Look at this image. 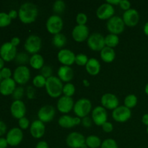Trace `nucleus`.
Returning <instances> with one entry per match:
<instances>
[{
	"instance_id": "obj_10",
	"label": "nucleus",
	"mask_w": 148,
	"mask_h": 148,
	"mask_svg": "<svg viewBox=\"0 0 148 148\" xmlns=\"http://www.w3.org/2000/svg\"><path fill=\"white\" fill-rule=\"evenodd\" d=\"M132 116V111L125 106H118L113 111L112 117L116 122L124 123L128 121Z\"/></svg>"
},
{
	"instance_id": "obj_48",
	"label": "nucleus",
	"mask_w": 148,
	"mask_h": 148,
	"mask_svg": "<svg viewBox=\"0 0 148 148\" xmlns=\"http://www.w3.org/2000/svg\"><path fill=\"white\" fill-rule=\"evenodd\" d=\"M81 123H82V124L85 127L89 128V127H90L91 125H92V119H91L90 117L85 116L84 117V118H82Z\"/></svg>"
},
{
	"instance_id": "obj_46",
	"label": "nucleus",
	"mask_w": 148,
	"mask_h": 148,
	"mask_svg": "<svg viewBox=\"0 0 148 148\" xmlns=\"http://www.w3.org/2000/svg\"><path fill=\"white\" fill-rule=\"evenodd\" d=\"M119 6L122 10L127 11V10H130V9L131 3H130V1H128V0H120Z\"/></svg>"
},
{
	"instance_id": "obj_25",
	"label": "nucleus",
	"mask_w": 148,
	"mask_h": 148,
	"mask_svg": "<svg viewBox=\"0 0 148 148\" xmlns=\"http://www.w3.org/2000/svg\"><path fill=\"white\" fill-rule=\"evenodd\" d=\"M58 77L59 79L64 82H69L74 77V71L69 66L62 65L58 70Z\"/></svg>"
},
{
	"instance_id": "obj_51",
	"label": "nucleus",
	"mask_w": 148,
	"mask_h": 148,
	"mask_svg": "<svg viewBox=\"0 0 148 148\" xmlns=\"http://www.w3.org/2000/svg\"><path fill=\"white\" fill-rule=\"evenodd\" d=\"M36 148H49L47 143L45 141H40L36 145Z\"/></svg>"
},
{
	"instance_id": "obj_16",
	"label": "nucleus",
	"mask_w": 148,
	"mask_h": 148,
	"mask_svg": "<svg viewBox=\"0 0 148 148\" xmlns=\"http://www.w3.org/2000/svg\"><path fill=\"white\" fill-rule=\"evenodd\" d=\"M72 38L77 42H83L89 37V29L88 26L77 25L75 26L72 32Z\"/></svg>"
},
{
	"instance_id": "obj_55",
	"label": "nucleus",
	"mask_w": 148,
	"mask_h": 148,
	"mask_svg": "<svg viewBox=\"0 0 148 148\" xmlns=\"http://www.w3.org/2000/svg\"><path fill=\"white\" fill-rule=\"evenodd\" d=\"M142 121L145 125L148 127V114H145L143 115V118H142Z\"/></svg>"
},
{
	"instance_id": "obj_21",
	"label": "nucleus",
	"mask_w": 148,
	"mask_h": 148,
	"mask_svg": "<svg viewBox=\"0 0 148 148\" xmlns=\"http://www.w3.org/2000/svg\"><path fill=\"white\" fill-rule=\"evenodd\" d=\"M10 111H11V114L13 117L20 119L21 118L25 117V115L26 114L25 105L21 100L14 101L12 103L11 107H10Z\"/></svg>"
},
{
	"instance_id": "obj_50",
	"label": "nucleus",
	"mask_w": 148,
	"mask_h": 148,
	"mask_svg": "<svg viewBox=\"0 0 148 148\" xmlns=\"http://www.w3.org/2000/svg\"><path fill=\"white\" fill-rule=\"evenodd\" d=\"M8 146V143L7 140L3 137H0V148H7Z\"/></svg>"
},
{
	"instance_id": "obj_39",
	"label": "nucleus",
	"mask_w": 148,
	"mask_h": 148,
	"mask_svg": "<svg viewBox=\"0 0 148 148\" xmlns=\"http://www.w3.org/2000/svg\"><path fill=\"white\" fill-rule=\"evenodd\" d=\"M52 74H53V69L49 65H45L40 69V75L44 77L46 79L53 76Z\"/></svg>"
},
{
	"instance_id": "obj_27",
	"label": "nucleus",
	"mask_w": 148,
	"mask_h": 148,
	"mask_svg": "<svg viewBox=\"0 0 148 148\" xmlns=\"http://www.w3.org/2000/svg\"><path fill=\"white\" fill-rule=\"evenodd\" d=\"M116 53L115 51L112 48L105 46L101 51V58L103 62L106 63H111L115 59Z\"/></svg>"
},
{
	"instance_id": "obj_4",
	"label": "nucleus",
	"mask_w": 148,
	"mask_h": 148,
	"mask_svg": "<svg viewBox=\"0 0 148 148\" xmlns=\"http://www.w3.org/2000/svg\"><path fill=\"white\" fill-rule=\"evenodd\" d=\"M24 46L26 51L33 55L36 54L41 49V39L36 35H30L26 39Z\"/></svg>"
},
{
	"instance_id": "obj_54",
	"label": "nucleus",
	"mask_w": 148,
	"mask_h": 148,
	"mask_svg": "<svg viewBox=\"0 0 148 148\" xmlns=\"http://www.w3.org/2000/svg\"><path fill=\"white\" fill-rule=\"evenodd\" d=\"M106 3L108 4H111V5L114 6V5H119L120 3V0H107Z\"/></svg>"
},
{
	"instance_id": "obj_24",
	"label": "nucleus",
	"mask_w": 148,
	"mask_h": 148,
	"mask_svg": "<svg viewBox=\"0 0 148 148\" xmlns=\"http://www.w3.org/2000/svg\"><path fill=\"white\" fill-rule=\"evenodd\" d=\"M81 121H82V120H80V118L77 116L72 117L70 116L64 115L59 119L58 122H59V125L63 128L69 129L73 127L74 126L79 124Z\"/></svg>"
},
{
	"instance_id": "obj_3",
	"label": "nucleus",
	"mask_w": 148,
	"mask_h": 148,
	"mask_svg": "<svg viewBox=\"0 0 148 148\" xmlns=\"http://www.w3.org/2000/svg\"><path fill=\"white\" fill-rule=\"evenodd\" d=\"M92 109V103L88 98H82L78 100L74 106V112L79 118L88 116Z\"/></svg>"
},
{
	"instance_id": "obj_38",
	"label": "nucleus",
	"mask_w": 148,
	"mask_h": 148,
	"mask_svg": "<svg viewBox=\"0 0 148 148\" xmlns=\"http://www.w3.org/2000/svg\"><path fill=\"white\" fill-rule=\"evenodd\" d=\"M88 58L84 53H79L75 57V63L79 66H85L88 62Z\"/></svg>"
},
{
	"instance_id": "obj_42",
	"label": "nucleus",
	"mask_w": 148,
	"mask_h": 148,
	"mask_svg": "<svg viewBox=\"0 0 148 148\" xmlns=\"http://www.w3.org/2000/svg\"><path fill=\"white\" fill-rule=\"evenodd\" d=\"M76 21L79 25H85L87 21H88V16L85 13H79L76 17Z\"/></svg>"
},
{
	"instance_id": "obj_26",
	"label": "nucleus",
	"mask_w": 148,
	"mask_h": 148,
	"mask_svg": "<svg viewBox=\"0 0 148 148\" xmlns=\"http://www.w3.org/2000/svg\"><path fill=\"white\" fill-rule=\"evenodd\" d=\"M86 71L90 75L95 76L97 75L101 71V64L99 61L95 58H90L88 60V63L85 65Z\"/></svg>"
},
{
	"instance_id": "obj_19",
	"label": "nucleus",
	"mask_w": 148,
	"mask_h": 148,
	"mask_svg": "<svg viewBox=\"0 0 148 148\" xmlns=\"http://www.w3.org/2000/svg\"><path fill=\"white\" fill-rule=\"evenodd\" d=\"M101 102L103 108L110 110H114L119 106V104L118 98L114 94L109 92L105 93L103 95Z\"/></svg>"
},
{
	"instance_id": "obj_22",
	"label": "nucleus",
	"mask_w": 148,
	"mask_h": 148,
	"mask_svg": "<svg viewBox=\"0 0 148 148\" xmlns=\"http://www.w3.org/2000/svg\"><path fill=\"white\" fill-rule=\"evenodd\" d=\"M30 132L31 135L34 138L39 139L43 137L46 132V127L44 123L40 120H36L31 124L30 128Z\"/></svg>"
},
{
	"instance_id": "obj_56",
	"label": "nucleus",
	"mask_w": 148,
	"mask_h": 148,
	"mask_svg": "<svg viewBox=\"0 0 148 148\" xmlns=\"http://www.w3.org/2000/svg\"><path fill=\"white\" fill-rule=\"evenodd\" d=\"M143 30H144V33L146 36H148V22L145 24L144 27H143Z\"/></svg>"
},
{
	"instance_id": "obj_2",
	"label": "nucleus",
	"mask_w": 148,
	"mask_h": 148,
	"mask_svg": "<svg viewBox=\"0 0 148 148\" xmlns=\"http://www.w3.org/2000/svg\"><path fill=\"white\" fill-rule=\"evenodd\" d=\"M46 90L49 96L58 98L63 93V83L59 77L52 76L46 79Z\"/></svg>"
},
{
	"instance_id": "obj_59",
	"label": "nucleus",
	"mask_w": 148,
	"mask_h": 148,
	"mask_svg": "<svg viewBox=\"0 0 148 148\" xmlns=\"http://www.w3.org/2000/svg\"><path fill=\"white\" fill-rule=\"evenodd\" d=\"M145 93L148 95V83L146 85L145 88Z\"/></svg>"
},
{
	"instance_id": "obj_58",
	"label": "nucleus",
	"mask_w": 148,
	"mask_h": 148,
	"mask_svg": "<svg viewBox=\"0 0 148 148\" xmlns=\"http://www.w3.org/2000/svg\"><path fill=\"white\" fill-rule=\"evenodd\" d=\"M83 84L86 87H88L90 85V82H88V79H83Z\"/></svg>"
},
{
	"instance_id": "obj_60",
	"label": "nucleus",
	"mask_w": 148,
	"mask_h": 148,
	"mask_svg": "<svg viewBox=\"0 0 148 148\" xmlns=\"http://www.w3.org/2000/svg\"><path fill=\"white\" fill-rule=\"evenodd\" d=\"M3 77H2V76H1V71H0V83H1V81L3 80Z\"/></svg>"
},
{
	"instance_id": "obj_44",
	"label": "nucleus",
	"mask_w": 148,
	"mask_h": 148,
	"mask_svg": "<svg viewBox=\"0 0 148 148\" xmlns=\"http://www.w3.org/2000/svg\"><path fill=\"white\" fill-rule=\"evenodd\" d=\"M1 73L3 79H9V78H11L12 72L10 68L4 67L1 70Z\"/></svg>"
},
{
	"instance_id": "obj_34",
	"label": "nucleus",
	"mask_w": 148,
	"mask_h": 148,
	"mask_svg": "<svg viewBox=\"0 0 148 148\" xmlns=\"http://www.w3.org/2000/svg\"><path fill=\"white\" fill-rule=\"evenodd\" d=\"M46 79L41 75H38L33 78V84L36 88H43L46 86Z\"/></svg>"
},
{
	"instance_id": "obj_43",
	"label": "nucleus",
	"mask_w": 148,
	"mask_h": 148,
	"mask_svg": "<svg viewBox=\"0 0 148 148\" xmlns=\"http://www.w3.org/2000/svg\"><path fill=\"white\" fill-rule=\"evenodd\" d=\"M18 124L20 129H22V130H26V129L28 128L30 121H29V120L26 117H23V118H21L20 119H19Z\"/></svg>"
},
{
	"instance_id": "obj_20",
	"label": "nucleus",
	"mask_w": 148,
	"mask_h": 148,
	"mask_svg": "<svg viewBox=\"0 0 148 148\" xmlns=\"http://www.w3.org/2000/svg\"><path fill=\"white\" fill-rule=\"evenodd\" d=\"M74 101L72 97L63 95L61 97L57 102V109L63 114H67L74 108Z\"/></svg>"
},
{
	"instance_id": "obj_1",
	"label": "nucleus",
	"mask_w": 148,
	"mask_h": 148,
	"mask_svg": "<svg viewBox=\"0 0 148 148\" xmlns=\"http://www.w3.org/2000/svg\"><path fill=\"white\" fill-rule=\"evenodd\" d=\"M38 10L36 4L31 2H25L20 6L18 11L20 20L25 24H30L36 20Z\"/></svg>"
},
{
	"instance_id": "obj_11",
	"label": "nucleus",
	"mask_w": 148,
	"mask_h": 148,
	"mask_svg": "<svg viewBox=\"0 0 148 148\" xmlns=\"http://www.w3.org/2000/svg\"><path fill=\"white\" fill-rule=\"evenodd\" d=\"M85 137L79 132H72L67 136L66 145L71 148H82L85 144Z\"/></svg>"
},
{
	"instance_id": "obj_37",
	"label": "nucleus",
	"mask_w": 148,
	"mask_h": 148,
	"mask_svg": "<svg viewBox=\"0 0 148 148\" xmlns=\"http://www.w3.org/2000/svg\"><path fill=\"white\" fill-rule=\"evenodd\" d=\"M12 19L5 12H0V27H6L11 23Z\"/></svg>"
},
{
	"instance_id": "obj_8",
	"label": "nucleus",
	"mask_w": 148,
	"mask_h": 148,
	"mask_svg": "<svg viewBox=\"0 0 148 148\" xmlns=\"http://www.w3.org/2000/svg\"><path fill=\"white\" fill-rule=\"evenodd\" d=\"M17 48L10 42H6L0 47V57L6 62H10L17 56Z\"/></svg>"
},
{
	"instance_id": "obj_32",
	"label": "nucleus",
	"mask_w": 148,
	"mask_h": 148,
	"mask_svg": "<svg viewBox=\"0 0 148 148\" xmlns=\"http://www.w3.org/2000/svg\"><path fill=\"white\" fill-rule=\"evenodd\" d=\"M30 58L29 57L28 55L26 53L20 52L17 54L14 60H15L16 63L20 65V66H25V64H26L27 62H30Z\"/></svg>"
},
{
	"instance_id": "obj_28",
	"label": "nucleus",
	"mask_w": 148,
	"mask_h": 148,
	"mask_svg": "<svg viewBox=\"0 0 148 148\" xmlns=\"http://www.w3.org/2000/svg\"><path fill=\"white\" fill-rule=\"evenodd\" d=\"M30 66L35 69H40L43 66H44V59L43 56L39 53H36L33 54L30 59Z\"/></svg>"
},
{
	"instance_id": "obj_13",
	"label": "nucleus",
	"mask_w": 148,
	"mask_h": 148,
	"mask_svg": "<svg viewBox=\"0 0 148 148\" xmlns=\"http://www.w3.org/2000/svg\"><path fill=\"white\" fill-rule=\"evenodd\" d=\"M23 139V133L21 129L12 128L8 132L7 134V140L8 145L10 146H17L20 144Z\"/></svg>"
},
{
	"instance_id": "obj_33",
	"label": "nucleus",
	"mask_w": 148,
	"mask_h": 148,
	"mask_svg": "<svg viewBox=\"0 0 148 148\" xmlns=\"http://www.w3.org/2000/svg\"><path fill=\"white\" fill-rule=\"evenodd\" d=\"M137 101H138L137 97L135 95L130 94V95H127L124 99V106L130 109L132 108H134L137 105Z\"/></svg>"
},
{
	"instance_id": "obj_18",
	"label": "nucleus",
	"mask_w": 148,
	"mask_h": 148,
	"mask_svg": "<svg viewBox=\"0 0 148 148\" xmlns=\"http://www.w3.org/2000/svg\"><path fill=\"white\" fill-rule=\"evenodd\" d=\"M123 20L124 24L130 27H133L137 25L140 20V14L135 9H131L124 12L123 14Z\"/></svg>"
},
{
	"instance_id": "obj_35",
	"label": "nucleus",
	"mask_w": 148,
	"mask_h": 148,
	"mask_svg": "<svg viewBox=\"0 0 148 148\" xmlns=\"http://www.w3.org/2000/svg\"><path fill=\"white\" fill-rule=\"evenodd\" d=\"M75 92V87L72 83L68 82L64 85L63 93L64 95L67 97H72Z\"/></svg>"
},
{
	"instance_id": "obj_17",
	"label": "nucleus",
	"mask_w": 148,
	"mask_h": 148,
	"mask_svg": "<svg viewBox=\"0 0 148 148\" xmlns=\"http://www.w3.org/2000/svg\"><path fill=\"white\" fill-rule=\"evenodd\" d=\"M114 6L106 2L99 6L96 11V15L101 20H109L114 16Z\"/></svg>"
},
{
	"instance_id": "obj_23",
	"label": "nucleus",
	"mask_w": 148,
	"mask_h": 148,
	"mask_svg": "<svg viewBox=\"0 0 148 148\" xmlns=\"http://www.w3.org/2000/svg\"><path fill=\"white\" fill-rule=\"evenodd\" d=\"M16 88V82L12 78L4 79L0 83V92L4 95H12Z\"/></svg>"
},
{
	"instance_id": "obj_12",
	"label": "nucleus",
	"mask_w": 148,
	"mask_h": 148,
	"mask_svg": "<svg viewBox=\"0 0 148 148\" xmlns=\"http://www.w3.org/2000/svg\"><path fill=\"white\" fill-rule=\"evenodd\" d=\"M56 114V110L52 106L46 105L42 106L38 112V120L43 123H49L53 120Z\"/></svg>"
},
{
	"instance_id": "obj_57",
	"label": "nucleus",
	"mask_w": 148,
	"mask_h": 148,
	"mask_svg": "<svg viewBox=\"0 0 148 148\" xmlns=\"http://www.w3.org/2000/svg\"><path fill=\"white\" fill-rule=\"evenodd\" d=\"M4 61L0 57V71L4 68Z\"/></svg>"
},
{
	"instance_id": "obj_62",
	"label": "nucleus",
	"mask_w": 148,
	"mask_h": 148,
	"mask_svg": "<svg viewBox=\"0 0 148 148\" xmlns=\"http://www.w3.org/2000/svg\"><path fill=\"white\" fill-rule=\"evenodd\" d=\"M147 134H148V127H147Z\"/></svg>"
},
{
	"instance_id": "obj_49",
	"label": "nucleus",
	"mask_w": 148,
	"mask_h": 148,
	"mask_svg": "<svg viewBox=\"0 0 148 148\" xmlns=\"http://www.w3.org/2000/svg\"><path fill=\"white\" fill-rule=\"evenodd\" d=\"M7 131V126L4 121L0 120V137L4 134Z\"/></svg>"
},
{
	"instance_id": "obj_47",
	"label": "nucleus",
	"mask_w": 148,
	"mask_h": 148,
	"mask_svg": "<svg viewBox=\"0 0 148 148\" xmlns=\"http://www.w3.org/2000/svg\"><path fill=\"white\" fill-rule=\"evenodd\" d=\"M102 129L105 132L109 133L113 131V130H114V127H113V124H111V122L106 121V122L104 123V124L102 125Z\"/></svg>"
},
{
	"instance_id": "obj_52",
	"label": "nucleus",
	"mask_w": 148,
	"mask_h": 148,
	"mask_svg": "<svg viewBox=\"0 0 148 148\" xmlns=\"http://www.w3.org/2000/svg\"><path fill=\"white\" fill-rule=\"evenodd\" d=\"M8 14L11 19H15L16 17H17V15H18V12H17L16 10H11L10 12H9Z\"/></svg>"
},
{
	"instance_id": "obj_5",
	"label": "nucleus",
	"mask_w": 148,
	"mask_h": 148,
	"mask_svg": "<svg viewBox=\"0 0 148 148\" xmlns=\"http://www.w3.org/2000/svg\"><path fill=\"white\" fill-rule=\"evenodd\" d=\"M106 27L110 33L112 34L118 35L124 31L125 24L121 17H120L119 16L114 15L108 20Z\"/></svg>"
},
{
	"instance_id": "obj_36",
	"label": "nucleus",
	"mask_w": 148,
	"mask_h": 148,
	"mask_svg": "<svg viewBox=\"0 0 148 148\" xmlns=\"http://www.w3.org/2000/svg\"><path fill=\"white\" fill-rule=\"evenodd\" d=\"M65 8H66V4L64 1L62 0H57L53 4V10L54 12L58 13V14L63 12L65 10Z\"/></svg>"
},
{
	"instance_id": "obj_15",
	"label": "nucleus",
	"mask_w": 148,
	"mask_h": 148,
	"mask_svg": "<svg viewBox=\"0 0 148 148\" xmlns=\"http://www.w3.org/2000/svg\"><path fill=\"white\" fill-rule=\"evenodd\" d=\"M75 57L73 51L67 49H61L57 54L58 60L64 66H69L75 62Z\"/></svg>"
},
{
	"instance_id": "obj_7",
	"label": "nucleus",
	"mask_w": 148,
	"mask_h": 148,
	"mask_svg": "<svg viewBox=\"0 0 148 148\" xmlns=\"http://www.w3.org/2000/svg\"><path fill=\"white\" fill-rule=\"evenodd\" d=\"M88 46L92 51H101L106 46L105 37L99 33H94L88 38Z\"/></svg>"
},
{
	"instance_id": "obj_41",
	"label": "nucleus",
	"mask_w": 148,
	"mask_h": 148,
	"mask_svg": "<svg viewBox=\"0 0 148 148\" xmlns=\"http://www.w3.org/2000/svg\"><path fill=\"white\" fill-rule=\"evenodd\" d=\"M24 95V88L23 87H17L15 88L13 93L12 94V98H14V101H19L22 98V97Z\"/></svg>"
},
{
	"instance_id": "obj_6",
	"label": "nucleus",
	"mask_w": 148,
	"mask_h": 148,
	"mask_svg": "<svg viewBox=\"0 0 148 148\" xmlns=\"http://www.w3.org/2000/svg\"><path fill=\"white\" fill-rule=\"evenodd\" d=\"M46 25L49 33L53 35L58 34L63 28V20L59 15H51L48 18Z\"/></svg>"
},
{
	"instance_id": "obj_40",
	"label": "nucleus",
	"mask_w": 148,
	"mask_h": 148,
	"mask_svg": "<svg viewBox=\"0 0 148 148\" xmlns=\"http://www.w3.org/2000/svg\"><path fill=\"white\" fill-rule=\"evenodd\" d=\"M101 148H118L116 142L113 139H106L101 144Z\"/></svg>"
},
{
	"instance_id": "obj_30",
	"label": "nucleus",
	"mask_w": 148,
	"mask_h": 148,
	"mask_svg": "<svg viewBox=\"0 0 148 148\" xmlns=\"http://www.w3.org/2000/svg\"><path fill=\"white\" fill-rule=\"evenodd\" d=\"M119 38L117 35L110 33L105 37L106 46L114 49L119 44Z\"/></svg>"
},
{
	"instance_id": "obj_45",
	"label": "nucleus",
	"mask_w": 148,
	"mask_h": 148,
	"mask_svg": "<svg viewBox=\"0 0 148 148\" xmlns=\"http://www.w3.org/2000/svg\"><path fill=\"white\" fill-rule=\"evenodd\" d=\"M27 96L29 99H34L36 98V90L33 87L28 86L27 88Z\"/></svg>"
},
{
	"instance_id": "obj_29",
	"label": "nucleus",
	"mask_w": 148,
	"mask_h": 148,
	"mask_svg": "<svg viewBox=\"0 0 148 148\" xmlns=\"http://www.w3.org/2000/svg\"><path fill=\"white\" fill-rule=\"evenodd\" d=\"M52 43L55 47L58 48V49L64 47L66 43V36L63 33H61L54 35L53 38H52Z\"/></svg>"
},
{
	"instance_id": "obj_9",
	"label": "nucleus",
	"mask_w": 148,
	"mask_h": 148,
	"mask_svg": "<svg viewBox=\"0 0 148 148\" xmlns=\"http://www.w3.org/2000/svg\"><path fill=\"white\" fill-rule=\"evenodd\" d=\"M13 79L16 83L25 85L30 78V69L26 66H19L15 69L13 75Z\"/></svg>"
},
{
	"instance_id": "obj_31",
	"label": "nucleus",
	"mask_w": 148,
	"mask_h": 148,
	"mask_svg": "<svg viewBox=\"0 0 148 148\" xmlns=\"http://www.w3.org/2000/svg\"><path fill=\"white\" fill-rule=\"evenodd\" d=\"M85 144L87 145L88 147L90 148H98L101 146V139L95 135L88 136L85 140Z\"/></svg>"
},
{
	"instance_id": "obj_14",
	"label": "nucleus",
	"mask_w": 148,
	"mask_h": 148,
	"mask_svg": "<svg viewBox=\"0 0 148 148\" xmlns=\"http://www.w3.org/2000/svg\"><path fill=\"white\" fill-rule=\"evenodd\" d=\"M108 114L105 108L97 106L92 111V120L96 125L102 126L107 121Z\"/></svg>"
},
{
	"instance_id": "obj_61",
	"label": "nucleus",
	"mask_w": 148,
	"mask_h": 148,
	"mask_svg": "<svg viewBox=\"0 0 148 148\" xmlns=\"http://www.w3.org/2000/svg\"><path fill=\"white\" fill-rule=\"evenodd\" d=\"M82 148H88V146H87L86 144H85L83 146H82Z\"/></svg>"
},
{
	"instance_id": "obj_53",
	"label": "nucleus",
	"mask_w": 148,
	"mask_h": 148,
	"mask_svg": "<svg viewBox=\"0 0 148 148\" xmlns=\"http://www.w3.org/2000/svg\"><path fill=\"white\" fill-rule=\"evenodd\" d=\"M20 38H19L14 37V38H12L10 43H11L13 45V46H15V47H16V46H18V45L20 44Z\"/></svg>"
}]
</instances>
